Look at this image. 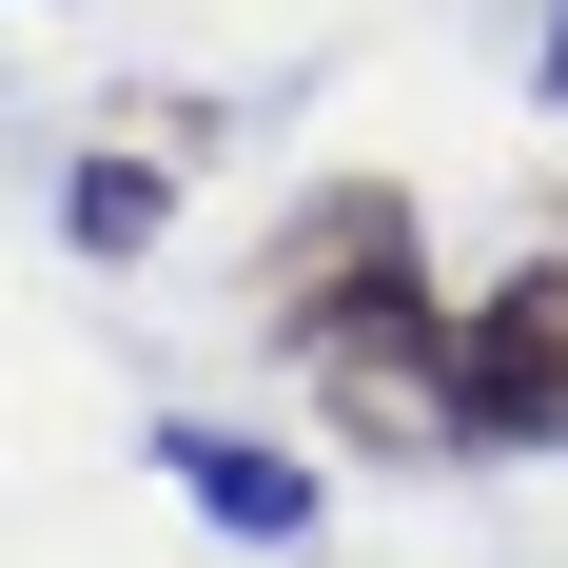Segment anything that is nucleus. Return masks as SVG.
Instances as JSON below:
<instances>
[{"label": "nucleus", "instance_id": "1", "mask_svg": "<svg viewBox=\"0 0 568 568\" xmlns=\"http://www.w3.org/2000/svg\"><path fill=\"white\" fill-rule=\"evenodd\" d=\"M255 334L294 353V393L334 412L353 452L393 470H452V275H432V216H412L393 176H334V196H294L275 255H255Z\"/></svg>", "mask_w": 568, "mask_h": 568}, {"label": "nucleus", "instance_id": "2", "mask_svg": "<svg viewBox=\"0 0 568 568\" xmlns=\"http://www.w3.org/2000/svg\"><path fill=\"white\" fill-rule=\"evenodd\" d=\"M452 432L470 452H568V255H529L452 314Z\"/></svg>", "mask_w": 568, "mask_h": 568}, {"label": "nucleus", "instance_id": "3", "mask_svg": "<svg viewBox=\"0 0 568 568\" xmlns=\"http://www.w3.org/2000/svg\"><path fill=\"white\" fill-rule=\"evenodd\" d=\"M138 452H158V490H176L196 529H235V549H314V510H334V490H314V452L235 432V412H158Z\"/></svg>", "mask_w": 568, "mask_h": 568}, {"label": "nucleus", "instance_id": "4", "mask_svg": "<svg viewBox=\"0 0 568 568\" xmlns=\"http://www.w3.org/2000/svg\"><path fill=\"white\" fill-rule=\"evenodd\" d=\"M158 216H176L158 158H79V176H59V235H79V255H158Z\"/></svg>", "mask_w": 568, "mask_h": 568}, {"label": "nucleus", "instance_id": "5", "mask_svg": "<svg viewBox=\"0 0 568 568\" xmlns=\"http://www.w3.org/2000/svg\"><path fill=\"white\" fill-rule=\"evenodd\" d=\"M549 99H568V0H549Z\"/></svg>", "mask_w": 568, "mask_h": 568}]
</instances>
